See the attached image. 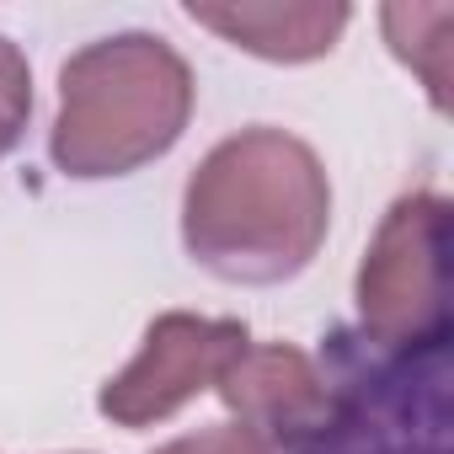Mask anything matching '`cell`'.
<instances>
[{
    "instance_id": "1",
    "label": "cell",
    "mask_w": 454,
    "mask_h": 454,
    "mask_svg": "<svg viewBox=\"0 0 454 454\" xmlns=\"http://www.w3.org/2000/svg\"><path fill=\"white\" fill-rule=\"evenodd\" d=\"M332 224L321 155L284 129L214 145L182 192V241L224 284H284L310 268Z\"/></svg>"
},
{
    "instance_id": "2",
    "label": "cell",
    "mask_w": 454,
    "mask_h": 454,
    "mask_svg": "<svg viewBox=\"0 0 454 454\" xmlns=\"http://www.w3.org/2000/svg\"><path fill=\"white\" fill-rule=\"evenodd\" d=\"M192 118L187 59L150 33H123L81 49L59 70L54 160L70 176H123L166 155Z\"/></svg>"
},
{
    "instance_id": "3",
    "label": "cell",
    "mask_w": 454,
    "mask_h": 454,
    "mask_svg": "<svg viewBox=\"0 0 454 454\" xmlns=\"http://www.w3.org/2000/svg\"><path fill=\"white\" fill-rule=\"evenodd\" d=\"M326 380L337 411L300 454H449V342L390 353L337 332Z\"/></svg>"
},
{
    "instance_id": "4",
    "label": "cell",
    "mask_w": 454,
    "mask_h": 454,
    "mask_svg": "<svg viewBox=\"0 0 454 454\" xmlns=\"http://www.w3.org/2000/svg\"><path fill=\"white\" fill-rule=\"evenodd\" d=\"M449 203L438 192H406L385 214L358 268V337L390 353L449 342V278H443Z\"/></svg>"
},
{
    "instance_id": "5",
    "label": "cell",
    "mask_w": 454,
    "mask_h": 454,
    "mask_svg": "<svg viewBox=\"0 0 454 454\" xmlns=\"http://www.w3.org/2000/svg\"><path fill=\"white\" fill-rule=\"evenodd\" d=\"M247 342H252L247 321H208V316H187V310L155 316L134 364L102 385L97 406L118 427L166 422L198 390L219 385V374L247 353Z\"/></svg>"
},
{
    "instance_id": "6",
    "label": "cell",
    "mask_w": 454,
    "mask_h": 454,
    "mask_svg": "<svg viewBox=\"0 0 454 454\" xmlns=\"http://www.w3.org/2000/svg\"><path fill=\"white\" fill-rule=\"evenodd\" d=\"M219 401L236 427L262 438L273 454H300L316 443L337 411L332 380L289 342H247V353L219 374Z\"/></svg>"
},
{
    "instance_id": "7",
    "label": "cell",
    "mask_w": 454,
    "mask_h": 454,
    "mask_svg": "<svg viewBox=\"0 0 454 454\" xmlns=\"http://www.w3.org/2000/svg\"><path fill=\"white\" fill-rule=\"evenodd\" d=\"M187 17L208 33H219L224 43H236L257 59L273 65H305L337 49V38L348 33L353 12L342 0H236V6H187Z\"/></svg>"
},
{
    "instance_id": "8",
    "label": "cell",
    "mask_w": 454,
    "mask_h": 454,
    "mask_svg": "<svg viewBox=\"0 0 454 454\" xmlns=\"http://www.w3.org/2000/svg\"><path fill=\"white\" fill-rule=\"evenodd\" d=\"M385 38L390 49L422 75L433 107H449V38H454V6L438 0V6H385Z\"/></svg>"
},
{
    "instance_id": "9",
    "label": "cell",
    "mask_w": 454,
    "mask_h": 454,
    "mask_svg": "<svg viewBox=\"0 0 454 454\" xmlns=\"http://www.w3.org/2000/svg\"><path fill=\"white\" fill-rule=\"evenodd\" d=\"M27 113H33V70H27V54L0 38V155H12L22 129H27Z\"/></svg>"
},
{
    "instance_id": "10",
    "label": "cell",
    "mask_w": 454,
    "mask_h": 454,
    "mask_svg": "<svg viewBox=\"0 0 454 454\" xmlns=\"http://www.w3.org/2000/svg\"><path fill=\"white\" fill-rule=\"evenodd\" d=\"M155 454H273V449H268L262 438H252L247 427L224 422V427L187 433V438H176V443H166V449H155Z\"/></svg>"
}]
</instances>
